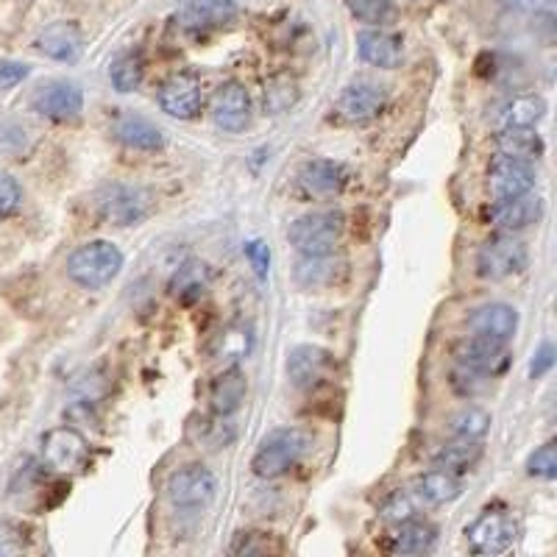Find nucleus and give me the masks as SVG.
Instances as JSON below:
<instances>
[{"mask_svg": "<svg viewBox=\"0 0 557 557\" xmlns=\"http://www.w3.org/2000/svg\"><path fill=\"white\" fill-rule=\"evenodd\" d=\"M341 268L332 253H301L296 262V282L305 287H330L337 282Z\"/></svg>", "mask_w": 557, "mask_h": 557, "instance_id": "cd10ccee", "label": "nucleus"}, {"mask_svg": "<svg viewBox=\"0 0 557 557\" xmlns=\"http://www.w3.org/2000/svg\"><path fill=\"white\" fill-rule=\"evenodd\" d=\"M23 203V190L9 173H0V218L14 215Z\"/></svg>", "mask_w": 557, "mask_h": 557, "instance_id": "ea45409f", "label": "nucleus"}, {"mask_svg": "<svg viewBox=\"0 0 557 557\" xmlns=\"http://www.w3.org/2000/svg\"><path fill=\"white\" fill-rule=\"evenodd\" d=\"M507 12H519V14H552L555 12V0H499Z\"/></svg>", "mask_w": 557, "mask_h": 557, "instance_id": "79ce46f5", "label": "nucleus"}, {"mask_svg": "<svg viewBox=\"0 0 557 557\" xmlns=\"http://www.w3.org/2000/svg\"><path fill=\"white\" fill-rule=\"evenodd\" d=\"M114 137L134 151H162L165 148V134L157 123H151L143 114L126 112L114 121Z\"/></svg>", "mask_w": 557, "mask_h": 557, "instance_id": "412c9836", "label": "nucleus"}, {"mask_svg": "<svg viewBox=\"0 0 557 557\" xmlns=\"http://www.w3.org/2000/svg\"><path fill=\"white\" fill-rule=\"evenodd\" d=\"M209 278H212V273H209V268L203 262H184L176 271V276H173L171 293L176 298H182V301H193V298L203 296Z\"/></svg>", "mask_w": 557, "mask_h": 557, "instance_id": "c756f323", "label": "nucleus"}, {"mask_svg": "<svg viewBox=\"0 0 557 557\" xmlns=\"http://www.w3.org/2000/svg\"><path fill=\"white\" fill-rule=\"evenodd\" d=\"M28 64L23 62H0V89H12L28 78Z\"/></svg>", "mask_w": 557, "mask_h": 557, "instance_id": "37998d69", "label": "nucleus"}, {"mask_svg": "<svg viewBox=\"0 0 557 557\" xmlns=\"http://www.w3.org/2000/svg\"><path fill=\"white\" fill-rule=\"evenodd\" d=\"M37 48L39 53H45L48 59L73 64L82 59L84 37L82 32H78L76 23H53V26H48L37 37Z\"/></svg>", "mask_w": 557, "mask_h": 557, "instance_id": "6ab92c4d", "label": "nucleus"}, {"mask_svg": "<svg viewBox=\"0 0 557 557\" xmlns=\"http://www.w3.org/2000/svg\"><path fill=\"white\" fill-rule=\"evenodd\" d=\"M469 330L474 335L494 337V341L507 343L519 330V312L516 307L502 305V301H494V305H485L480 310L471 312L469 318Z\"/></svg>", "mask_w": 557, "mask_h": 557, "instance_id": "aec40b11", "label": "nucleus"}, {"mask_svg": "<svg viewBox=\"0 0 557 557\" xmlns=\"http://www.w3.org/2000/svg\"><path fill=\"white\" fill-rule=\"evenodd\" d=\"M412 513H416V502L410 499V494H401V491L387 496L380 507V516L391 524H401V521L412 519Z\"/></svg>", "mask_w": 557, "mask_h": 557, "instance_id": "e433bc0d", "label": "nucleus"}, {"mask_svg": "<svg viewBox=\"0 0 557 557\" xmlns=\"http://www.w3.org/2000/svg\"><path fill=\"white\" fill-rule=\"evenodd\" d=\"M212 121L223 132H243L251 121V98H248L246 87L237 82L223 84L215 92V101H212Z\"/></svg>", "mask_w": 557, "mask_h": 557, "instance_id": "f3484780", "label": "nucleus"}, {"mask_svg": "<svg viewBox=\"0 0 557 557\" xmlns=\"http://www.w3.org/2000/svg\"><path fill=\"white\" fill-rule=\"evenodd\" d=\"M285 544L276 541L271 532H237L228 552L232 555H271V552H282Z\"/></svg>", "mask_w": 557, "mask_h": 557, "instance_id": "f704fd0d", "label": "nucleus"}, {"mask_svg": "<svg viewBox=\"0 0 557 557\" xmlns=\"http://www.w3.org/2000/svg\"><path fill=\"white\" fill-rule=\"evenodd\" d=\"M519 539V524L507 510H485L466 527V541L476 555H502Z\"/></svg>", "mask_w": 557, "mask_h": 557, "instance_id": "39448f33", "label": "nucleus"}, {"mask_svg": "<svg viewBox=\"0 0 557 557\" xmlns=\"http://www.w3.org/2000/svg\"><path fill=\"white\" fill-rule=\"evenodd\" d=\"M482 446L476 441H466V437H457L451 444H444L435 451V466L437 469H446L451 474H466L480 462Z\"/></svg>", "mask_w": 557, "mask_h": 557, "instance_id": "c85d7f7f", "label": "nucleus"}, {"mask_svg": "<svg viewBox=\"0 0 557 557\" xmlns=\"http://www.w3.org/2000/svg\"><path fill=\"white\" fill-rule=\"evenodd\" d=\"M148 193L139 187H126V184H112L107 190L98 193L96 207L103 221L117 223V226H132L148 215Z\"/></svg>", "mask_w": 557, "mask_h": 557, "instance_id": "1a4fd4ad", "label": "nucleus"}, {"mask_svg": "<svg viewBox=\"0 0 557 557\" xmlns=\"http://www.w3.org/2000/svg\"><path fill=\"white\" fill-rule=\"evenodd\" d=\"M310 451V435L298 426H282V430L268 432L260 441V449L253 455L251 469L262 480H276L287 471L296 469Z\"/></svg>", "mask_w": 557, "mask_h": 557, "instance_id": "f257e3e1", "label": "nucleus"}, {"mask_svg": "<svg viewBox=\"0 0 557 557\" xmlns=\"http://www.w3.org/2000/svg\"><path fill=\"white\" fill-rule=\"evenodd\" d=\"M143 76H146V62L137 53H126V57L114 59L112 67H109V78H112L117 92H134L143 84Z\"/></svg>", "mask_w": 557, "mask_h": 557, "instance_id": "72a5a7b5", "label": "nucleus"}, {"mask_svg": "<svg viewBox=\"0 0 557 557\" xmlns=\"http://www.w3.org/2000/svg\"><path fill=\"white\" fill-rule=\"evenodd\" d=\"M26 546L23 527L12 524V521H0V557L20 555V552H26Z\"/></svg>", "mask_w": 557, "mask_h": 557, "instance_id": "58836bf2", "label": "nucleus"}, {"mask_svg": "<svg viewBox=\"0 0 557 557\" xmlns=\"http://www.w3.org/2000/svg\"><path fill=\"white\" fill-rule=\"evenodd\" d=\"M243 253H246L248 262H251L253 273H257V276H260V278H265L268 271H271V251H268L265 243H262V240L246 243Z\"/></svg>", "mask_w": 557, "mask_h": 557, "instance_id": "a19ab883", "label": "nucleus"}, {"mask_svg": "<svg viewBox=\"0 0 557 557\" xmlns=\"http://www.w3.org/2000/svg\"><path fill=\"white\" fill-rule=\"evenodd\" d=\"M385 103V89L376 87V84L371 82H357L341 92V98H337V112H341V117H346L348 123H368L374 121V117H380Z\"/></svg>", "mask_w": 557, "mask_h": 557, "instance_id": "dca6fc26", "label": "nucleus"}, {"mask_svg": "<svg viewBox=\"0 0 557 557\" xmlns=\"http://www.w3.org/2000/svg\"><path fill=\"white\" fill-rule=\"evenodd\" d=\"M546 114V101L535 92H527V96H513L510 101H505L496 112V121L502 128L507 126H527L535 128Z\"/></svg>", "mask_w": 557, "mask_h": 557, "instance_id": "bb28decb", "label": "nucleus"}, {"mask_svg": "<svg viewBox=\"0 0 557 557\" xmlns=\"http://www.w3.org/2000/svg\"><path fill=\"white\" fill-rule=\"evenodd\" d=\"M527 260H530V253H527L524 243L502 232L499 237H491L480 246V251H476V273L482 278L499 282V278L524 271Z\"/></svg>", "mask_w": 557, "mask_h": 557, "instance_id": "20e7f679", "label": "nucleus"}, {"mask_svg": "<svg viewBox=\"0 0 557 557\" xmlns=\"http://www.w3.org/2000/svg\"><path fill=\"white\" fill-rule=\"evenodd\" d=\"M235 0H184L176 9V23L184 32H215V28L235 23L237 17Z\"/></svg>", "mask_w": 557, "mask_h": 557, "instance_id": "f8f14e48", "label": "nucleus"}, {"mask_svg": "<svg viewBox=\"0 0 557 557\" xmlns=\"http://www.w3.org/2000/svg\"><path fill=\"white\" fill-rule=\"evenodd\" d=\"M298 182L312 196H332V193H341L348 182V171L341 162H332V159H315V162H307L298 173Z\"/></svg>", "mask_w": 557, "mask_h": 557, "instance_id": "393cba45", "label": "nucleus"}, {"mask_svg": "<svg viewBox=\"0 0 557 557\" xmlns=\"http://www.w3.org/2000/svg\"><path fill=\"white\" fill-rule=\"evenodd\" d=\"M87 437L73 426H57L42 437V462L57 474H76L87 466Z\"/></svg>", "mask_w": 557, "mask_h": 557, "instance_id": "423d86ee", "label": "nucleus"}, {"mask_svg": "<svg viewBox=\"0 0 557 557\" xmlns=\"http://www.w3.org/2000/svg\"><path fill=\"white\" fill-rule=\"evenodd\" d=\"M491 430V412L482 407H462L460 412L451 416V435L466 437V441H482Z\"/></svg>", "mask_w": 557, "mask_h": 557, "instance_id": "473e14b6", "label": "nucleus"}, {"mask_svg": "<svg viewBox=\"0 0 557 557\" xmlns=\"http://www.w3.org/2000/svg\"><path fill=\"white\" fill-rule=\"evenodd\" d=\"M496 153L505 159H516V162H539L546 153L544 139L535 128L527 126H507L494 137Z\"/></svg>", "mask_w": 557, "mask_h": 557, "instance_id": "4be33fe9", "label": "nucleus"}, {"mask_svg": "<svg viewBox=\"0 0 557 557\" xmlns=\"http://www.w3.org/2000/svg\"><path fill=\"white\" fill-rule=\"evenodd\" d=\"M357 53L362 62L374 64L380 70L399 67L405 59V45L396 34L382 32V28H371V32L357 34Z\"/></svg>", "mask_w": 557, "mask_h": 557, "instance_id": "a211bd4d", "label": "nucleus"}, {"mask_svg": "<svg viewBox=\"0 0 557 557\" xmlns=\"http://www.w3.org/2000/svg\"><path fill=\"white\" fill-rule=\"evenodd\" d=\"M552 366H555V346H552V343H544V346L535 351V357H532L530 376L532 380H541L544 374H549Z\"/></svg>", "mask_w": 557, "mask_h": 557, "instance_id": "c03bdc74", "label": "nucleus"}, {"mask_svg": "<svg viewBox=\"0 0 557 557\" xmlns=\"http://www.w3.org/2000/svg\"><path fill=\"white\" fill-rule=\"evenodd\" d=\"M544 218V201L535 193H521L513 198H502L494 207L487 209V221L491 226H496L505 235H513V232H524V228L535 226V223Z\"/></svg>", "mask_w": 557, "mask_h": 557, "instance_id": "9d476101", "label": "nucleus"}, {"mask_svg": "<svg viewBox=\"0 0 557 557\" xmlns=\"http://www.w3.org/2000/svg\"><path fill=\"white\" fill-rule=\"evenodd\" d=\"M460 491L462 485L457 480V474H451L446 469H437V466L435 471H426V474L418 476L416 485H412V496L430 507L449 505V502H455L460 496Z\"/></svg>", "mask_w": 557, "mask_h": 557, "instance_id": "a878e982", "label": "nucleus"}, {"mask_svg": "<svg viewBox=\"0 0 557 557\" xmlns=\"http://www.w3.org/2000/svg\"><path fill=\"white\" fill-rule=\"evenodd\" d=\"M527 474L539 476V480H555L557 476V446L544 444L527 457Z\"/></svg>", "mask_w": 557, "mask_h": 557, "instance_id": "c9c22d12", "label": "nucleus"}, {"mask_svg": "<svg viewBox=\"0 0 557 557\" xmlns=\"http://www.w3.org/2000/svg\"><path fill=\"white\" fill-rule=\"evenodd\" d=\"M485 187L496 201L521 196V193H530L535 187V171H532L530 162H516V159L499 157L494 165L487 168Z\"/></svg>", "mask_w": 557, "mask_h": 557, "instance_id": "2eb2a0df", "label": "nucleus"}, {"mask_svg": "<svg viewBox=\"0 0 557 557\" xmlns=\"http://www.w3.org/2000/svg\"><path fill=\"white\" fill-rule=\"evenodd\" d=\"M491 380H494V376L480 374V371L466 366H457V371L451 374V385H455V391L462 393V396H476V393H482L491 385Z\"/></svg>", "mask_w": 557, "mask_h": 557, "instance_id": "4c0bfd02", "label": "nucleus"}, {"mask_svg": "<svg viewBox=\"0 0 557 557\" xmlns=\"http://www.w3.org/2000/svg\"><path fill=\"white\" fill-rule=\"evenodd\" d=\"M346 7L360 23H368L374 28L393 26L399 17V9L393 0H346Z\"/></svg>", "mask_w": 557, "mask_h": 557, "instance_id": "2f4dec72", "label": "nucleus"}, {"mask_svg": "<svg viewBox=\"0 0 557 557\" xmlns=\"http://www.w3.org/2000/svg\"><path fill=\"white\" fill-rule=\"evenodd\" d=\"M190 437L198 449L201 446L203 449H223V446L235 441V426L228 424L226 416L201 418L198 424L190 426Z\"/></svg>", "mask_w": 557, "mask_h": 557, "instance_id": "7c9ffc66", "label": "nucleus"}, {"mask_svg": "<svg viewBox=\"0 0 557 557\" xmlns=\"http://www.w3.org/2000/svg\"><path fill=\"white\" fill-rule=\"evenodd\" d=\"M437 541V530L426 521H401L396 524V530L387 535L385 549L393 552V555H424L435 546Z\"/></svg>", "mask_w": 557, "mask_h": 557, "instance_id": "b1692460", "label": "nucleus"}, {"mask_svg": "<svg viewBox=\"0 0 557 557\" xmlns=\"http://www.w3.org/2000/svg\"><path fill=\"white\" fill-rule=\"evenodd\" d=\"M165 491L173 507L198 510V507H207L218 496V480L203 466H184V469L173 471Z\"/></svg>", "mask_w": 557, "mask_h": 557, "instance_id": "0eeeda50", "label": "nucleus"}, {"mask_svg": "<svg viewBox=\"0 0 557 557\" xmlns=\"http://www.w3.org/2000/svg\"><path fill=\"white\" fill-rule=\"evenodd\" d=\"M64 268H67L70 282H76L78 287H84V290H101L123 271V253L114 243L92 240L70 253Z\"/></svg>", "mask_w": 557, "mask_h": 557, "instance_id": "f03ea898", "label": "nucleus"}, {"mask_svg": "<svg viewBox=\"0 0 557 557\" xmlns=\"http://www.w3.org/2000/svg\"><path fill=\"white\" fill-rule=\"evenodd\" d=\"M32 103L48 121H76L84 109V92L73 82H51L37 89Z\"/></svg>", "mask_w": 557, "mask_h": 557, "instance_id": "4468645a", "label": "nucleus"}, {"mask_svg": "<svg viewBox=\"0 0 557 557\" xmlns=\"http://www.w3.org/2000/svg\"><path fill=\"white\" fill-rule=\"evenodd\" d=\"M455 357L460 366L474 368V371L487 376L502 374V371H507V366H510V348H507V343L494 341V337L485 335H471L466 337V341L457 343Z\"/></svg>", "mask_w": 557, "mask_h": 557, "instance_id": "9b49d317", "label": "nucleus"}, {"mask_svg": "<svg viewBox=\"0 0 557 557\" xmlns=\"http://www.w3.org/2000/svg\"><path fill=\"white\" fill-rule=\"evenodd\" d=\"M343 215L341 212H312V215L298 218L290 226L287 237L298 253H332L343 237Z\"/></svg>", "mask_w": 557, "mask_h": 557, "instance_id": "7ed1b4c3", "label": "nucleus"}, {"mask_svg": "<svg viewBox=\"0 0 557 557\" xmlns=\"http://www.w3.org/2000/svg\"><path fill=\"white\" fill-rule=\"evenodd\" d=\"M159 107L178 121H193L203 107L201 82L193 73H176L159 89Z\"/></svg>", "mask_w": 557, "mask_h": 557, "instance_id": "ddd939ff", "label": "nucleus"}, {"mask_svg": "<svg viewBox=\"0 0 557 557\" xmlns=\"http://www.w3.org/2000/svg\"><path fill=\"white\" fill-rule=\"evenodd\" d=\"M337 360L332 351L321 346H296L287 357V376L298 391H315L335 376Z\"/></svg>", "mask_w": 557, "mask_h": 557, "instance_id": "6e6552de", "label": "nucleus"}, {"mask_svg": "<svg viewBox=\"0 0 557 557\" xmlns=\"http://www.w3.org/2000/svg\"><path fill=\"white\" fill-rule=\"evenodd\" d=\"M246 374H243L240 368H228L209 387V407H212L215 416H235L243 407V401H246Z\"/></svg>", "mask_w": 557, "mask_h": 557, "instance_id": "5701e85b", "label": "nucleus"}]
</instances>
